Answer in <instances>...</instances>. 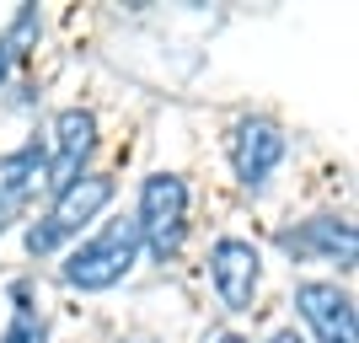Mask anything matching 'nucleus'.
<instances>
[{
  "label": "nucleus",
  "instance_id": "obj_12",
  "mask_svg": "<svg viewBox=\"0 0 359 343\" xmlns=\"http://www.w3.org/2000/svg\"><path fill=\"white\" fill-rule=\"evenodd\" d=\"M16 220V204H11V199H6V194H0V231H6V225H11Z\"/></svg>",
  "mask_w": 359,
  "mask_h": 343
},
{
  "label": "nucleus",
  "instance_id": "obj_4",
  "mask_svg": "<svg viewBox=\"0 0 359 343\" xmlns=\"http://www.w3.org/2000/svg\"><path fill=\"white\" fill-rule=\"evenodd\" d=\"M295 306L306 316V328L316 332V343H359V316L348 290H338L327 279H306L295 290Z\"/></svg>",
  "mask_w": 359,
  "mask_h": 343
},
{
  "label": "nucleus",
  "instance_id": "obj_7",
  "mask_svg": "<svg viewBox=\"0 0 359 343\" xmlns=\"http://www.w3.org/2000/svg\"><path fill=\"white\" fill-rule=\"evenodd\" d=\"M97 150V119L86 107H65L54 119V156H48V188L65 194L81 172H86V156Z\"/></svg>",
  "mask_w": 359,
  "mask_h": 343
},
{
  "label": "nucleus",
  "instance_id": "obj_13",
  "mask_svg": "<svg viewBox=\"0 0 359 343\" xmlns=\"http://www.w3.org/2000/svg\"><path fill=\"white\" fill-rule=\"evenodd\" d=\"M269 343H300V338H295V328H285V332H273Z\"/></svg>",
  "mask_w": 359,
  "mask_h": 343
},
{
  "label": "nucleus",
  "instance_id": "obj_9",
  "mask_svg": "<svg viewBox=\"0 0 359 343\" xmlns=\"http://www.w3.org/2000/svg\"><path fill=\"white\" fill-rule=\"evenodd\" d=\"M43 182H48V150L22 145V150H11V156H0V194L11 199L16 209L27 204Z\"/></svg>",
  "mask_w": 359,
  "mask_h": 343
},
{
  "label": "nucleus",
  "instance_id": "obj_11",
  "mask_svg": "<svg viewBox=\"0 0 359 343\" xmlns=\"http://www.w3.org/2000/svg\"><path fill=\"white\" fill-rule=\"evenodd\" d=\"M32 32H38V11H32V6H22V11H16V22H11V32L0 38V81H6V70H11V60H16V54H22V43H27Z\"/></svg>",
  "mask_w": 359,
  "mask_h": 343
},
{
  "label": "nucleus",
  "instance_id": "obj_1",
  "mask_svg": "<svg viewBox=\"0 0 359 343\" xmlns=\"http://www.w3.org/2000/svg\"><path fill=\"white\" fill-rule=\"evenodd\" d=\"M135 257H140V225H135V215H118V220H107L97 236H86L65 257V284H75V290H113L135 269Z\"/></svg>",
  "mask_w": 359,
  "mask_h": 343
},
{
  "label": "nucleus",
  "instance_id": "obj_10",
  "mask_svg": "<svg viewBox=\"0 0 359 343\" xmlns=\"http://www.w3.org/2000/svg\"><path fill=\"white\" fill-rule=\"evenodd\" d=\"M0 343H48V322L43 311H32L27 290H16V311H11V328L0 332Z\"/></svg>",
  "mask_w": 359,
  "mask_h": 343
},
{
  "label": "nucleus",
  "instance_id": "obj_3",
  "mask_svg": "<svg viewBox=\"0 0 359 343\" xmlns=\"http://www.w3.org/2000/svg\"><path fill=\"white\" fill-rule=\"evenodd\" d=\"M107 204H113V177H102V172H81L65 194H54L48 220H38V225L27 231V253H32V257H48L65 236H75L81 225L97 220Z\"/></svg>",
  "mask_w": 359,
  "mask_h": 343
},
{
  "label": "nucleus",
  "instance_id": "obj_8",
  "mask_svg": "<svg viewBox=\"0 0 359 343\" xmlns=\"http://www.w3.org/2000/svg\"><path fill=\"white\" fill-rule=\"evenodd\" d=\"M290 247L295 257H306V253H322V257H338V263H354V225L348 220H338V215H316V220H306L300 231H285L279 236Z\"/></svg>",
  "mask_w": 359,
  "mask_h": 343
},
{
  "label": "nucleus",
  "instance_id": "obj_14",
  "mask_svg": "<svg viewBox=\"0 0 359 343\" xmlns=\"http://www.w3.org/2000/svg\"><path fill=\"white\" fill-rule=\"evenodd\" d=\"M215 343H247V338H236V332H220V338H215Z\"/></svg>",
  "mask_w": 359,
  "mask_h": 343
},
{
  "label": "nucleus",
  "instance_id": "obj_6",
  "mask_svg": "<svg viewBox=\"0 0 359 343\" xmlns=\"http://www.w3.org/2000/svg\"><path fill=\"white\" fill-rule=\"evenodd\" d=\"M285 150H290V140L273 119H241L231 129V166H236V177L247 188H263L269 172L285 161Z\"/></svg>",
  "mask_w": 359,
  "mask_h": 343
},
{
  "label": "nucleus",
  "instance_id": "obj_5",
  "mask_svg": "<svg viewBox=\"0 0 359 343\" xmlns=\"http://www.w3.org/2000/svg\"><path fill=\"white\" fill-rule=\"evenodd\" d=\"M210 279H215V290H220V300L231 311H252V295H257V284H263L257 247L241 241V236H220L215 253H210Z\"/></svg>",
  "mask_w": 359,
  "mask_h": 343
},
{
  "label": "nucleus",
  "instance_id": "obj_2",
  "mask_svg": "<svg viewBox=\"0 0 359 343\" xmlns=\"http://www.w3.org/2000/svg\"><path fill=\"white\" fill-rule=\"evenodd\" d=\"M135 225H140V247L172 257L182 247V225H188V182L177 172H150L140 182V209H135Z\"/></svg>",
  "mask_w": 359,
  "mask_h": 343
}]
</instances>
